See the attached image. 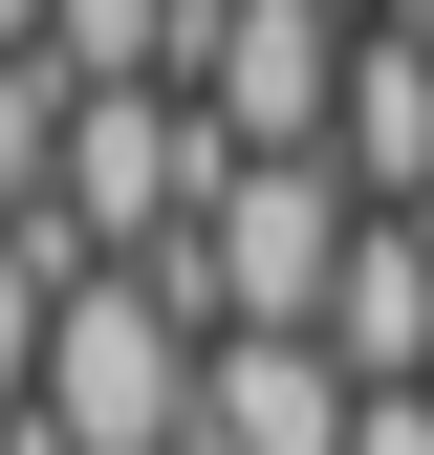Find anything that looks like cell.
Returning a JSON list of instances; mask_svg holds the SVG:
<instances>
[{"label":"cell","mask_w":434,"mask_h":455,"mask_svg":"<svg viewBox=\"0 0 434 455\" xmlns=\"http://www.w3.org/2000/svg\"><path fill=\"white\" fill-rule=\"evenodd\" d=\"M348 239H369V196L326 174V152H239V174H217V217L152 260V304H174L196 347H239V325H304V347H326V282H348Z\"/></svg>","instance_id":"1"},{"label":"cell","mask_w":434,"mask_h":455,"mask_svg":"<svg viewBox=\"0 0 434 455\" xmlns=\"http://www.w3.org/2000/svg\"><path fill=\"white\" fill-rule=\"evenodd\" d=\"M348 0H196V131L217 152H326L348 131Z\"/></svg>","instance_id":"2"},{"label":"cell","mask_w":434,"mask_h":455,"mask_svg":"<svg viewBox=\"0 0 434 455\" xmlns=\"http://www.w3.org/2000/svg\"><path fill=\"white\" fill-rule=\"evenodd\" d=\"M196 434H217V455H348L369 390L326 369L304 325H239V347H217V390H196Z\"/></svg>","instance_id":"3"},{"label":"cell","mask_w":434,"mask_h":455,"mask_svg":"<svg viewBox=\"0 0 434 455\" xmlns=\"http://www.w3.org/2000/svg\"><path fill=\"white\" fill-rule=\"evenodd\" d=\"M326 369H348V390H434V217H369V239H348Z\"/></svg>","instance_id":"4"},{"label":"cell","mask_w":434,"mask_h":455,"mask_svg":"<svg viewBox=\"0 0 434 455\" xmlns=\"http://www.w3.org/2000/svg\"><path fill=\"white\" fill-rule=\"evenodd\" d=\"M44 87L108 108V87H196V0H44Z\"/></svg>","instance_id":"5"},{"label":"cell","mask_w":434,"mask_h":455,"mask_svg":"<svg viewBox=\"0 0 434 455\" xmlns=\"http://www.w3.org/2000/svg\"><path fill=\"white\" fill-rule=\"evenodd\" d=\"M44 196H66V87H44V66H0V239H22Z\"/></svg>","instance_id":"6"},{"label":"cell","mask_w":434,"mask_h":455,"mask_svg":"<svg viewBox=\"0 0 434 455\" xmlns=\"http://www.w3.org/2000/svg\"><path fill=\"white\" fill-rule=\"evenodd\" d=\"M0 66H44V0H0Z\"/></svg>","instance_id":"7"},{"label":"cell","mask_w":434,"mask_h":455,"mask_svg":"<svg viewBox=\"0 0 434 455\" xmlns=\"http://www.w3.org/2000/svg\"><path fill=\"white\" fill-rule=\"evenodd\" d=\"M0 455H22V434H0Z\"/></svg>","instance_id":"8"}]
</instances>
